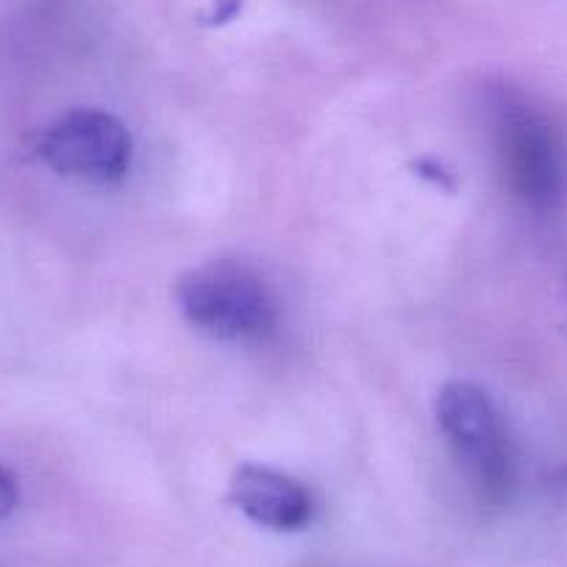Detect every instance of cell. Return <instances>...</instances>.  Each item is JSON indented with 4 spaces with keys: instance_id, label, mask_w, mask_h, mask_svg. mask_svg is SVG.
Returning a JSON list of instances; mask_svg holds the SVG:
<instances>
[{
    "instance_id": "1",
    "label": "cell",
    "mask_w": 567,
    "mask_h": 567,
    "mask_svg": "<svg viewBox=\"0 0 567 567\" xmlns=\"http://www.w3.org/2000/svg\"><path fill=\"white\" fill-rule=\"evenodd\" d=\"M493 134L501 176L517 204L554 212L567 189V165L554 123L517 92H498Z\"/></svg>"
},
{
    "instance_id": "2",
    "label": "cell",
    "mask_w": 567,
    "mask_h": 567,
    "mask_svg": "<svg viewBox=\"0 0 567 567\" xmlns=\"http://www.w3.org/2000/svg\"><path fill=\"white\" fill-rule=\"evenodd\" d=\"M437 423L478 498L506 504L515 489V451L493 398L471 381H451L437 395Z\"/></svg>"
},
{
    "instance_id": "3",
    "label": "cell",
    "mask_w": 567,
    "mask_h": 567,
    "mask_svg": "<svg viewBox=\"0 0 567 567\" xmlns=\"http://www.w3.org/2000/svg\"><path fill=\"white\" fill-rule=\"evenodd\" d=\"M176 298L184 318L217 340H256L276 326L270 290L237 261H209L184 272Z\"/></svg>"
},
{
    "instance_id": "4",
    "label": "cell",
    "mask_w": 567,
    "mask_h": 567,
    "mask_svg": "<svg viewBox=\"0 0 567 567\" xmlns=\"http://www.w3.org/2000/svg\"><path fill=\"white\" fill-rule=\"evenodd\" d=\"M40 156L59 176L90 184H112L128 173L131 134L114 114L75 109L45 128Z\"/></svg>"
},
{
    "instance_id": "5",
    "label": "cell",
    "mask_w": 567,
    "mask_h": 567,
    "mask_svg": "<svg viewBox=\"0 0 567 567\" xmlns=\"http://www.w3.org/2000/svg\"><path fill=\"white\" fill-rule=\"evenodd\" d=\"M228 501L250 523L270 532H301L312 523L315 504L298 478L267 465H239L228 484Z\"/></svg>"
},
{
    "instance_id": "6",
    "label": "cell",
    "mask_w": 567,
    "mask_h": 567,
    "mask_svg": "<svg viewBox=\"0 0 567 567\" xmlns=\"http://www.w3.org/2000/svg\"><path fill=\"white\" fill-rule=\"evenodd\" d=\"M18 482H14V476L7 467L0 465V520H7L12 515L14 506H18Z\"/></svg>"
},
{
    "instance_id": "7",
    "label": "cell",
    "mask_w": 567,
    "mask_h": 567,
    "mask_svg": "<svg viewBox=\"0 0 567 567\" xmlns=\"http://www.w3.org/2000/svg\"><path fill=\"white\" fill-rule=\"evenodd\" d=\"M550 484H554L556 493L565 495V498H567V465H561L559 471H556L554 476H550Z\"/></svg>"
}]
</instances>
